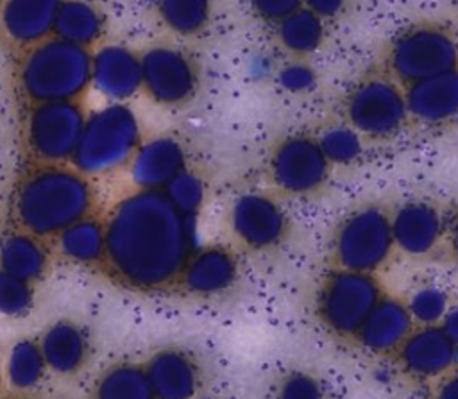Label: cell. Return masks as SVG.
I'll return each mask as SVG.
<instances>
[{
  "mask_svg": "<svg viewBox=\"0 0 458 399\" xmlns=\"http://www.w3.org/2000/svg\"><path fill=\"white\" fill-rule=\"evenodd\" d=\"M104 224L102 265L114 281L138 292L175 286L197 250L195 216L179 211L161 190H136L125 195Z\"/></svg>",
  "mask_w": 458,
  "mask_h": 399,
  "instance_id": "obj_1",
  "label": "cell"
},
{
  "mask_svg": "<svg viewBox=\"0 0 458 399\" xmlns=\"http://www.w3.org/2000/svg\"><path fill=\"white\" fill-rule=\"evenodd\" d=\"M91 177L73 165H34L13 186L9 215L13 227L48 240L95 213Z\"/></svg>",
  "mask_w": 458,
  "mask_h": 399,
  "instance_id": "obj_2",
  "label": "cell"
},
{
  "mask_svg": "<svg viewBox=\"0 0 458 399\" xmlns=\"http://www.w3.org/2000/svg\"><path fill=\"white\" fill-rule=\"evenodd\" d=\"M89 48L50 36L25 50L14 70L16 89L29 104L81 100L91 86Z\"/></svg>",
  "mask_w": 458,
  "mask_h": 399,
  "instance_id": "obj_3",
  "label": "cell"
},
{
  "mask_svg": "<svg viewBox=\"0 0 458 399\" xmlns=\"http://www.w3.org/2000/svg\"><path fill=\"white\" fill-rule=\"evenodd\" d=\"M381 61V68L406 88L458 70V36L440 21H417L386 43Z\"/></svg>",
  "mask_w": 458,
  "mask_h": 399,
  "instance_id": "obj_4",
  "label": "cell"
},
{
  "mask_svg": "<svg viewBox=\"0 0 458 399\" xmlns=\"http://www.w3.org/2000/svg\"><path fill=\"white\" fill-rule=\"evenodd\" d=\"M141 145L136 113L125 102H107L88 115L72 165L88 177L127 166Z\"/></svg>",
  "mask_w": 458,
  "mask_h": 399,
  "instance_id": "obj_5",
  "label": "cell"
},
{
  "mask_svg": "<svg viewBox=\"0 0 458 399\" xmlns=\"http://www.w3.org/2000/svg\"><path fill=\"white\" fill-rule=\"evenodd\" d=\"M342 120L365 140H388L410 120L406 91L383 68L361 75L342 98Z\"/></svg>",
  "mask_w": 458,
  "mask_h": 399,
  "instance_id": "obj_6",
  "label": "cell"
},
{
  "mask_svg": "<svg viewBox=\"0 0 458 399\" xmlns=\"http://www.w3.org/2000/svg\"><path fill=\"white\" fill-rule=\"evenodd\" d=\"M395 249L390 211L379 204H361L345 213L331 236L335 268L376 274Z\"/></svg>",
  "mask_w": 458,
  "mask_h": 399,
  "instance_id": "obj_7",
  "label": "cell"
},
{
  "mask_svg": "<svg viewBox=\"0 0 458 399\" xmlns=\"http://www.w3.org/2000/svg\"><path fill=\"white\" fill-rule=\"evenodd\" d=\"M88 113L81 100L29 104L21 140L34 165L72 163Z\"/></svg>",
  "mask_w": 458,
  "mask_h": 399,
  "instance_id": "obj_8",
  "label": "cell"
},
{
  "mask_svg": "<svg viewBox=\"0 0 458 399\" xmlns=\"http://www.w3.org/2000/svg\"><path fill=\"white\" fill-rule=\"evenodd\" d=\"M383 295L376 274L333 268L318 286L317 313L327 331L354 340Z\"/></svg>",
  "mask_w": 458,
  "mask_h": 399,
  "instance_id": "obj_9",
  "label": "cell"
},
{
  "mask_svg": "<svg viewBox=\"0 0 458 399\" xmlns=\"http://www.w3.org/2000/svg\"><path fill=\"white\" fill-rule=\"evenodd\" d=\"M317 136L290 134L281 138L268 156V177L277 191L288 197H306L318 191L329 177Z\"/></svg>",
  "mask_w": 458,
  "mask_h": 399,
  "instance_id": "obj_10",
  "label": "cell"
},
{
  "mask_svg": "<svg viewBox=\"0 0 458 399\" xmlns=\"http://www.w3.org/2000/svg\"><path fill=\"white\" fill-rule=\"evenodd\" d=\"M141 89L159 106L179 107L191 102L199 89L193 59L181 48L156 43L140 54Z\"/></svg>",
  "mask_w": 458,
  "mask_h": 399,
  "instance_id": "obj_11",
  "label": "cell"
},
{
  "mask_svg": "<svg viewBox=\"0 0 458 399\" xmlns=\"http://www.w3.org/2000/svg\"><path fill=\"white\" fill-rule=\"evenodd\" d=\"M227 218L234 238L250 250L276 247L288 231V218L279 202L258 191L238 195Z\"/></svg>",
  "mask_w": 458,
  "mask_h": 399,
  "instance_id": "obj_12",
  "label": "cell"
},
{
  "mask_svg": "<svg viewBox=\"0 0 458 399\" xmlns=\"http://www.w3.org/2000/svg\"><path fill=\"white\" fill-rule=\"evenodd\" d=\"M395 249L411 258L433 254L445 240L447 216L428 199H408L390 211Z\"/></svg>",
  "mask_w": 458,
  "mask_h": 399,
  "instance_id": "obj_13",
  "label": "cell"
},
{
  "mask_svg": "<svg viewBox=\"0 0 458 399\" xmlns=\"http://www.w3.org/2000/svg\"><path fill=\"white\" fill-rule=\"evenodd\" d=\"M399 370L415 381H437L454 363V342L437 326H415L394 352Z\"/></svg>",
  "mask_w": 458,
  "mask_h": 399,
  "instance_id": "obj_14",
  "label": "cell"
},
{
  "mask_svg": "<svg viewBox=\"0 0 458 399\" xmlns=\"http://www.w3.org/2000/svg\"><path fill=\"white\" fill-rule=\"evenodd\" d=\"M91 86L111 102H125L141 89L140 54L123 45H106L93 54Z\"/></svg>",
  "mask_w": 458,
  "mask_h": 399,
  "instance_id": "obj_15",
  "label": "cell"
},
{
  "mask_svg": "<svg viewBox=\"0 0 458 399\" xmlns=\"http://www.w3.org/2000/svg\"><path fill=\"white\" fill-rule=\"evenodd\" d=\"M63 0H5L0 11V32L4 39L25 50L50 36Z\"/></svg>",
  "mask_w": 458,
  "mask_h": 399,
  "instance_id": "obj_16",
  "label": "cell"
},
{
  "mask_svg": "<svg viewBox=\"0 0 458 399\" xmlns=\"http://www.w3.org/2000/svg\"><path fill=\"white\" fill-rule=\"evenodd\" d=\"M404 91L410 120L426 127H444L458 118V70L415 82Z\"/></svg>",
  "mask_w": 458,
  "mask_h": 399,
  "instance_id": "obj_17",
  "label": "cell"
},
{
  "mask_svg": "<svg viewBox=\"0 0 458 399\" xmlns=\"http://www.w3.org/2000/svg\"><path fill=\"white\" fill-rule=\"evenodd\" d=\"M127 168L138 190H163L186 168V152L179 140L156 136L141 141Z\"/></svg>",
  "mask_w": 458,
  "mask_h": 399,
  "instance_id": "obj_18",
  "label": "cell"
},
{
  "mask_svg": "<svg viewBox=\"0 0 458 399\" xmlns=\"http://www.w3.org/2000/svg\"><path fill=\"white\" fill-rule=\"evenodd\" d=\"M413 327L406 302L383 295L358 329L354 342L376 354L395 352Z\"/></svg>",
  "mask_w": 458,
  "mask_h": 399,
  "instance_id": "obj_19",
  "label": "cell"
},
{
  "mask_svg": "<svg viewBox=\"0 0 458 399\" xmlns=\"http://www.w3.org/2000/svg\"><path fill=\"white\" fill-rule=\"evenodd\" d=\"M238 261L234 254L222 245L197 247L184 265L177 286L191 295H215L234 284Z\"/></svg>",
  "mask_w": 458,
  "mask_h": 399,
  "instance_id": "obj_20",
  "label": "cell"
},
{
  "mask_svg": "<svg viewBox=\"0 0 458 399\" xmlns=\"http://www.w3.org/2000/svg\"><path fill=\"white\" fill-rule=\"evenodd\" d=\"M156 399H193L199 388V367L179 347H165L143 365Z\"/></svg>",
  "mask_w": 458,
  "mask_h": 399,
  "instance_id": "obj_21",
  "label": "cell"
},
{
  "mask_svg": "<svg viewBox=\"0 0 458 399\" xmlns=\"http://www.w3.org/2000/svg\"><path fill=\"white\" fill-rule=\"evenodd\" d=\"M47 367L55 374H73L88 360L89 342L75 322L59 320L48 326L38 340Z\"/></svg>",
  "mask_w": 458,
  "mask_h": 399,
  "instance_id": "obj_22",
  "label": "cell"
},
{
  "mask_svg": "<svg viewBox=\"0 0 458 399\" xmlns=\"http://www.w3.org/2000/svg\"><path fill=\"white\" fill-rule=\"evenodd\" d=\"M50 252L43 238L21 229H9L0 236V268L29 283L45 276Z\"/></svg>",
  "mask_w": 458,
  "mask_h": 399,
  "instance_id": "obj_23",
  "label": "cell"
},
{
  "mask_svg": "<svg viewBox=\"0 0 458 399\" xmlns=\"http://www.w3.org/2000/svg\"><path fill=\"white\" fill-rule=\"evenodd\" d=\"M106 32L104 13L89 0H63L54 23V36L89 48Z\"/></svg>",
  "mask_w": 458,
  "mask_h": 399,
  "instance_id": "obj_24",
  "label": "cell"
},
{
  "mask_svg": "<svg viewBox=\"0 0 458 399\" xmlns=\"http://www.w3.org/2000/svg\"><path fill=\"white\" fill-rule=\"evenodd\" d=\"M55 247L61 258L75 265H98L106 256V224L95 215H89L55 238Z\"/></svg>",
  "mask_w": 458,
  "mask_h": 399,
  "instance_id": "obj_25",
  "label": "cell"
},
{
  "mask_svg": "<svg viewBox=\"0 0 458 399\" xmlns=\"http://www.w3.org/2000/svg\"><path fill=\"white\" fill-rule=\"evenodd\" d=\"M276 38L292 57L306 59L322 47L326 39V21L310 9L301 7L276 23Z\"/></svg>",
  "mask_w": 458,
  "mask_h": 399,
  "instance_id": "obj_26",
  "label": "cell"
},
{
  "mask_svg": "<svg viewBox=\"0 0 458 399\" xmlns=\"http://www.w3.org/2000/svg\"><path fill=\"white\" fill-rule=\"evenodd\" d=\"M93 399H156L143 365L116 363L95 383Z\"/></svg>",
  "mask_w": 458,
  "mask_h": 399,
  "instance_id": "obj_27",
  "label": "cell"
},
{
  "mask_svg": "<svg viewBox=\"0 0 458 399\" xmlns=\"http://www.w3.org/2000/svg\"><path fill=\"white\" fill-rule=\"evenodd\" d=\"M47 369L48 367L38 340L21 338L9 349L5 361V376L13 388L29 390L38 386Z\"/></svg>",
  "mask_w": 458,
  "mask_h": 399,
  "instance_id": "obj_28",
  "label": "cell"
},
{
  "mask_svg": "<svg viewBox=\"0 0 458 399\" xmlns=\"http://www.w3.org/2000/svg\"><path fill=\"white\" fill-rule=\"evenodd\" d=\"M161 23L177 36H197L211 18V0H156Z\"/></svg>",
  "mask_w": 458,
  "mask_h": 399,
  "instance_id": "obj_29",
  "label": "cell"
},
{
  "mask_svg": "<svg viewBox=\"0 0 458 399\" xmlns=\"http://www.w3.org/2000/svg\"><path fill=\"white\" fill-rule=\"evenodd\" d=\"M363 140L365 138L344 120L324 127L317 134V141L331 166L356 163L363 154Z\"/></svg>",
  "mask_w": 458,
  "mask_h": 399,
  "instance_id": "obj_30",
  "label": "cell"
},
{
  "mask_svg": "<svg viewBox=\"0 0 458 399\" xmlns=\"http://www.w3.org/2000/svg\"><path fill=\"white\" fill-rule=\"evenodd\" d=\"M449 306L447 292L437 284H422L415 288L406 301V308L415 326L440 324Z\"/></svg>",
  "mask_w": 458,
  "mask_h": 399,
  "instance_id": "obj_31",
  "label": "cell"
},
{
  "mask_svg": "<svg viewBox=\"0 0 458 399\" xmlns=\"http://www.w3.org/2000/svg\"><path fill=\"white\" fill-rule=\"evenodd\" d=\"M161 191L179 211L191 216H197L206 200V184L202 177L188 168L170 179V183Z\"/></svg>",
  "mask_w": 458,
  "mask_h": 399,
  "instance_id": "obj_32",
  "label": "cell"
},
{
  "mask_svg": "<svg viewBox=\"0 0 458 399\" xmlns=\"http://www.w3.org/2000/svg\"><path fill=\"white\" fill-rule=\"evenodd\" d=\"M34 304L32 283L0 268V315L25 317Z\"/></svg>",
  "mask_w": 458,
  "mask_h": 399,
  "instance_id": "obj_33",
  "label": "cell"
},
{
  "mask_svg": "<svg viewBox=\"0 0 458 399\" xmlns=\"http://www.w3.org/2000/svg\"><path fill=\"white\" fill-rule=\"evenodd\" d=\"M276 82L284 93L304 95L317 86V72L306 59L292 57L277 68Z\"/></svg>",
  "mask_w": 458,
  "mask_h": 399,
  "instance_id": "obj_34",
  "label": "cell"
},
{
  "mask_svg": "<svg viewBox=\"0 0 458 399\" xmlns=\"http://www.w3.org/2000/svg\"><path fill=\"white\" fill-rule=\"evenodd\" d=\"M276 399H324V388L315 376L293 370L279 381Z\"/></svg>",
  "mask_w": 458,
  "mask_h": 399,
  "instance_id": "obj_35",
  "label": "cell"
},
{
  "mask_svg": "<svg viewBox=\"0 0 458 399\" xmlns=\"http://www.w3.org/2000/svg\"><path fill=\"white\" fill-rule=\"evenodd\" d=\"M250 11L263 21L279 23L302 7V0H247Z\"/></svg>",
  "mask_w": 458,
  "mask_h": 399,
  "instance_id": "obj_36",
  "label": "cell"
},
{
  "mask_svg": "<svg viewBox=\"0 0 458 399\" xmlns=\"http://www.w3.org/2000/svg\"><path fill=\"white\" fill-rule=\"evenodd\" d=\"M302 7L310 9L324 21L338 18L347 7V0H302Z\"/></svg>",
  "mask_w": 458,
  "mask_h": 399,
  "instance_id": "obj_37",
  "label": "cell"
},
{
  "mask_svg": "<svg viewBox=\"0 0 458 399\" xmlns=\"http://www.w3.org/2000/svg\"><path fill=\"white\" fill-rule=\"evenodd\" d=\"M431 399H458V367L437 379Z\"/></svg>",
  "mask_w": 458,
  "mask_h": 399,
  "instance_id": "obj_38",
  "label": "cell"
},
{
  "mask_svg": "<svg viewBox=\"0 0 458 399\" xmlns=\"http://www.w3.org/2000/svg\"><path fill=\"white\" fill-rule=\"evenodd\" d=\"M444 247L447 249V254L458 267V208L447 216V229H445V240Z\"/></svg>",
  "mask_w": 458,
  "mask_h": 399,
  "instance_id": "obj_39",
  "label": "cell"
},
{
  "mask_svg": "<svg viewBox=\"0 0 458 399\" xmlns=\"http://www.w3.org/2000/svg\"><path fill=\"white\" fill-rule=\"evenodd\" d=\"M438 326L454 344H458V306H449Z\"/></svg>",
  "mask_w": 458,
  "mask_h": 399,
  "instance_id": "obj_40",
  "label": "cell"
},
{
  "mask_svg": "<svg viewBox=\"0 0 458 399\" xmlns=\"http://www.w3.org/2000/svg\"><path fill=\"white\" fill-rule=\"evenodd\" d=\"M4 2H5V0H0V11H2V5H4Z\"/></svg>",
  "mask_w": 458,
  "mask_h": 399,
  "instance_id": "obj_41",
  "label": "cell"
},
{
  "mask_svg": "<svg viewBox=\"0 0 458 399\" xmlns=\"http://www.w3.org/2000/svg\"><path fill=\"white\" fill-rule=\"evenodd\" d=\"M199 399H211V397H199Z\"/></svg>",
  "mask_w": 458,
  "mask_h": 399,
  "instance_id": "obj_42",
  "label": "cell"
}]
</instances>
